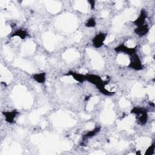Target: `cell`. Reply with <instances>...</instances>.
I'll return each mask as SVG.
<instances>
[{
  "mask_svg": "<svg viewBox=\"0 0 155 155\" xmlns=\"http://www.w3.org/2000/svg\"><path fill=\"white\" fill-rule=\"evenodd\" d=\"M132 113H135L138 116L137 120L141 124H144L147 120V111L143 108H134L132 110Z\"/></svg>",
  "mask_w": 155,
  "mask_h": 155,
  "instance_id": "1",
  "label": "cell"
},
{
  "mask_svg": "<svg viewBox=\"0 0 155 155\" xmlns=\"http://www.w3.org/2000/svg\"><path fill=\"white\" fill-rule=\"evenodd\" d=\"M130 67L136 70H140L142 69V66L139 57L136 54L132 55L131 61L129 65Z\"/></svg>",
  "mask_w": 155,
  "mask_h": 155,
  "instance_id": "2",
  "label": "cell"
},
{
  "mask_svg": "<svg viewBox=\"0 0 155 155\" xmlns=\"http://www.w3.org/2000/svg\"><path fill=\"white\" fill-rule=\"evenodd\" d=\"M115 50L116 51H118V52L119 51H122V52L125 53L131 56L136 54V48H128L125 46L124 45H121V46H118V47L115 49Z\"/></svg>",
  "mask_w": 155,
  "mask_h": 155,
  "instance_id": "3",
  "label": "cell"
},
{
  "mask_svg": "<svg viewBox=\"0 0 155 155\" xmlns=\"http://www.w3.org/2000/svg\"><path fill=\"white\" fill-rule=\"evenodd\" d=\"M106 38V35L104 33H100L97 36L94 37V38L93 40V45L95 47H100L102 44L103 42L105 40Z\"/></svg>",
  "mask_w": 155,
  "mask_h": 155,
  "instance_id": "4",
  "label": "cell"
},
{
  "mask_svg": "<svg viewBox=\"0 0 155 155\" xmlns=\"http://www.w3.org/2000/svg\"><path fill=\"white\" fill-rule=\"evenodd\" d=\"M135 32L137 35H139L140 37H142V36L146 35V34L148 33L149 28L147 27V25H141V26H140L137 28H136L135 30Z\"/></svg>",
  "mask_w": 155,
  "mask_h": 155,
  "instance_id": "5",
  "label": "cell"
},
{
  "mask_svg": "<svg viewBox=\"0 0 155 155\" xmlns=\"http://www.w3.org/2000/svg\"><path fill=\"white\" fill-rule=\"evenodd\" d=\"M146 16H147V15H146L145 12L144 11H142L139 18L135 21V23L137 26L140 27L144 25V23L145 22V19L146 18Z\"/></svg>",
  "mask_w": 155,
  "mask_h": 155,
  "instance_id": "6",
  "label": "cell"
},
{
  "mask_svg": "<svg viewBox=\"0 0 155 155\" xmlns=\"http://www.w3.org/2000/svg\"><path fill=\"white\" fill-rule=\"evenodd\" d=\"M17 114H18V112H17L16 111H11V112L4 113L6 120L8 123H13V119Z\"/></svg>",
  "mask_w": 155,
  "mask_h": 155,
  "instance_id": "7",
  "label": "cell"
},
{
  "mask_svg": "<svg viewBox=\"0 0 155 155\" xmlns=\"http://www.w3.org/2000/svg\"><path fill=\"white\" fill-rule=\"evenodd\" d=\"M68 75H70L71 76H73V78L80 82H82L83 81H84L86 80V76L82 75L81 74H79V73H77L75 72H70L68 73Z\"/></svg>",
  "mask_w": 155,
  "mask_h": 155,
  "instance_id": "8",
  "label": "cell"
},
{
  "mask_svg": "<svg viewBox=\"0 0 155 155\" xmlns=\"http://www.w3.org/2000/svg\"><path fill=\"white\" fill-rule=\"evenodd\" d=\"M44 73H38L33 75V79L39 83H43L45 82L46 76Z\"/></svg>",
  "mask_w": 155,
  "mask_h": 155,
  "instance_id": "9",
  "label": "cell"
},
{
  "mask_svg": "<svg viewBox=\"0 0 155 155\" xmlns=\"http://www.w3.org/2000/svg\"><path fill=\"white\" fill-rule=\"evenodd\" d=\"M13 36H18L21 38L24 39L25 38V37L27 36V33H26V32L24 31V30H18V31H17L16 32L14 33Z\"/></svg>",
  "mask_w": 155,
  "mask_h": 155,
  "instance_id": "10",
  "label": "cell"
},
{
  "mask_svg": "<svg viewBox=\"0 0 155 155\" xmlns=\"http://www.w3.org/2000/svg\"><path fill=\"white\" fill-rule=\"evenodd\" d=\"M100 130V128H96L95 129H94V130H93V131H90L88 133L86 134L85 135V137H92V136H94V135H95L97 133L99 132Z\"/></svg>",
  "mask_w": 155,
  "mask_h": 155,
  "instance_id": "11",
  "label": "cell"
},
{
  "mask_svg": "<svg viewBox=\"0 0 155 155\" xmlns=\"http://www.w3.org/2000/svg\"><path fill=\"white\" fill-rule=\"evenodd\" d=\"M96 23L95 21L93 18H90L88 20L87 23H86V26L89 27H94V25H95Z\"/></svg>",
  "mask_w": 155,
  "mask_h": 155,
  "instance_id": "12",
  "label": "cell"
},
{
  "mask_svg": "<svg viewBox=\"0 0 155 155\" xmlns=\"http://www.w3.org/2000/svg\"><path fill=\"white\" fill-rule=\"evenodd\" d=\"M154 144H153L151 146H150V147L147 150L146 154H152L154 153Z\"/></svg>",
  "mask_w": 155,
  "mask_h": 155,
  "instance_id": "13",
  "label": "cell"
}]
</instances>
